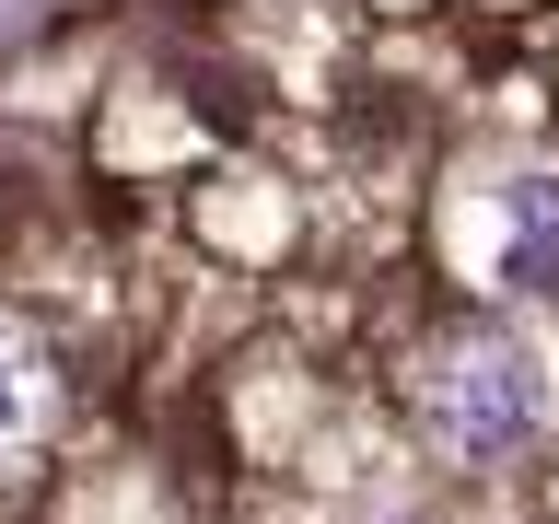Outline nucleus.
<instances>
[{"instance_id":"f03ea898","label":"nucleus","mask_w":559,"mask_h":524,"mask_svg":"<svg viewBox=\"0 0 559 524\" xmlns=\"http://www.w3.org/2000/svg\"><path fill=\"white\" fill-rule=\"evenodd\" d=\"M559 279V164H524L501 187V291H548Z\"/></svg>"},{"instance_id":"f257e3e1","label":"nucleus","mask_w":559,"mask_h":524,"mask_svg":"<svg viewBox=\"0 0 559 524\" xmlns=\"http://www.w3.org/2000/svg\"><path fill=\"white\" fill-rule=\"evenodd\" d=\"M419 419H431V443L454 466H513L536 431H548V349L513 338V326H478V338H454L419 384Z\"/></svg>"},{"instance_id":"7ed1b4c3","label":"nucleus","mask_w":559,"mask_h":524,"mask_svg":"<svg viewBox=\"0 0 559 524\" xmlns=\"http://www.w3.org/2000/svg\"><path fill=\"white\" fill-rule=\"evenodd\" d=\"M35 419H47V349L24 326H0V454H24Z\"/></svg>"}]
</instances>
